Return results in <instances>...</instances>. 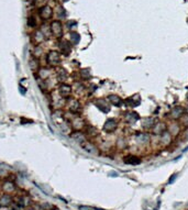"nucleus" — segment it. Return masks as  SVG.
Masks as SVG:
<instances>
[{
    "instance_id": "f257e3e1",
    "label": "nucleus",
    "mask_w": 188,
    "mask_h": 210,
    "mask_svg": "<svg viewBox=\"0 0 188 210\" xmlns=\"http://www.w3.org/2000/svg\"><path fill=\"white\" fill-rule=\"evenodd\" d=\"M45 63L51 68H55L62 64V54L57 49H50L45 54Z\"/></svg>"
},
{
    "instance_id": "f03ea898",
    "label": "nucleus",
    "mask_w": 188,
    "mask_h": 210,
    "mask_svg": "<svg viewBox=\"0 0 188 210\" xmlns=\"http://www.w3.org/2000/svg\"><path fill=\"white\" fill-rule=\"evenodd\" d=\"M50 29V33L51 36H53L56 40H61L63 39V35H64V24L61 20L58 19H54V20H51L49 24Z\"/></svg>"
},
{
    "instance_id": "7ed1b4c3",
    "label": "nucleus",
    "mask_w": 188,
    "mask_h": 210,
    "mask_svg": "<svg viewBox=\"0 0 188 210\" xmlns=\"http://www.w3.org/2000/svg\"><path fill=\"white\" fill-rule=\"evenodd\" d=\"M50 31H44L43 29L37 28L34 30V32L31 35V40L33 42V45H42L50 37Z\"/></svg>"
},
{
    "instance_id": "20e7f679",
    "label": "nucleus",
    "mask_w": 188,
    "mask_h": 210,
    "mask_svg": "<svg viewBox=\"0 0 188 210\" xmlns=\"http://www.w3.org/2000/svg\"><path fill=\"white\" fill-rule=\"evenodd\" d=\"M65 106H66L67 110L70 112H72V113H80L82 109H83V106H82L80 100L77 98V97H73V96L66 99Z\"/></svg>"
},
{
    "instance_id": "39448f33",
    "label": "nucleus",
    "mask_w": 188,
    "mask_h": 210,
    "mask_svg": "<svg viewBox=\"0 0 188 210\" xmlns=\"http://www.w3.org/2000/svg\"><path fill=\"white\" fill-rule=\"evenodd\" d=\"M56 91L60 97L67 99L73 96V86L68 83H58L56 86Z\"/></svg>"
},
{
    "instance_id": "423d86ee",
    "label": "nucleus",
    "mask_w": 188,
    "mask_h": 210,
    "mask_svg": "<svg viewBox=\"0 0 188 210\" xmlns=\"http://www.w3.org/2000/svg\"><path fill=\"white\" fill-rule=\"evenodd\" d=\"M54 9L51 7L50 5H43L39 8L37 10V14L39 17L41 18L43 21H51L53 20V17H54Z\"/></svg>"
},
{
    "instance_id": "0eeeda50",
    "label": "nucleus",
    "mask_w": 188,
    "mask_h": 210,
    "mask_svg": "<svg viewBox=\"0 0 188 210\" xmlns=\"http://www.w3.org/2000/svg\"><path fill=\"white\" fill-rule=\"evenodd\" d=\"M78 145L86 153H89V154H92V155L99 154V148H98V146L95 143H92L89 139H86V140L82 141L80 143H78Z\"/></svg>"
},
{
    "instance_id": "6e6552de",
    "label": "nucleus",
    "mask_w": 188,
    "mask_h": 210,
    "mask_svg": "<svg viewBox=\"0 0 188 210\" xmlns=\"http://www.w3.org/2000/svg\"><path fill=\"white\" fill-rule=\"evenodd\" d=\"M54 76L55 79H57L58 83H67L68 78H70V73L68 70H66L62 66H57L54 68Z\"/></svg>"
},
{
    "instance_id": "1a4fd4ad",
    "label": "nucleus",
    "mask_w": 188,
    "mask_h": 210,
    "mask_svg": "<svg viewBox=\"0 0 188 210\" xmlns=\"http://www.w3.org/2000/svg\"><path fill=\"white\" fill-rule=\"evenodd\" d=\"M58 41V52L62 54V56H68L72 53V43L67 40H64V39H61V40H57Z\"/></svg>"
},
{
    "instance_id": "9d476101",
    "label": "nucleus",
    "mask_w": 188,
    "mask_h": 210,
    "mask_svg": "<svg viewBox=\"0 0 188 210\" xmlns=\"http://www.w3.org/2000/svg\"><path fill=\"white\" fill-rule=\"evenodd\" d=\"M118 126H119L118 121L116 119H113V118H110V119L106 120L104 126H102V130L107 133H113L118 129Z\"/></svg>"
},
{
    "instance_id": "9b49d317",
    "label": "nucleus",
    "mask_w": 188,
    "mask_h": 210,
    "mask_svg": "<svg viewBox=\"0 0 188 210\" xmlns=\"http://www.w3.org/2000/svg\"><path fill=\"white\" fill-rule=\"evenodd\" d=\"M29 67H30V70H32L34 74H36L40 68L42 67L41 65V62H40V58H37V57H35V56H31L30 58H29Z\"/></svg>"
},
{
    "instance_id": "f8f14e48",
    "label": "nucleus",
    "mask_w": 188,
    "mask_h": 210,
    "mask_svg": "<svg viewBox=\"0 0 188 210\" xmlns=\"http://www.w3.org/2000/svg\"><path fill=\"white\" fill-rule=\"evenodd\" d=\"M1 190L3 191V194H12L14 193L15 190H17V186L14 185L13 182H11V181H6V182L2 183V185H1Z\"/></svg>"
},
{
    "instance_id": "ddd939ff",
    "label": "nucleus",
    "mask_w": 188,
    "mask_h": 210,
    "mask_svg": "<svg viewBox=\"0 0 188 210\" xmlns=\"http://www.w3.org/2000/svg\"><path fill=\"white\" fill-rule=\"evenodd\" d=\"M83 132L85 133V135H86V138L87 139H94V138H96L99 135V131H98L97 129L95 128V126H89V124H87L86 128L83 130Z\"/></svg>"
},
{
    "instance_id": "4468645a",
    "label": "nucleus",
    "mask_w": 188,
    "mask_h": 210,
    "mask_svg": "<svg viewBox=\"0 0 188 210\" xmlns=\"http://www.w3.org/2000/svg\"><path fill=\"white\" fill-rule=\"evenodd\" d=\"M107 100H108L112 106H116V107H121V105L123 104V100L120 98L118 95H109V96L107 97Z\"/></svg>"
},
{
    "instance_id": "2eb2a0df",
    "label": "nucleus",
    "mask_w": 188,
    "mask_h": 210,
    "mask_svg": "<svg viewBox=\"0 0 188 210\" xmlns=\"http://www.w3.org/2000/svg\"><path fill=\"white\" fill-rule=\"evenodd\" d=\"M123 161H124L125 164H130V165H136V164L141 163V160H140L138 156H134V155H128V156H125Z\"/></svg>"
},
{
    "instance_id": "dca6fc26",
    "label": "nucleus",
    "mask_w": 188,
    "mask_h": 210,
    "mask_svg": "<svg viewBox=\"0 0 188 210\" xmlns=\"http://www.w3.org/2000/svg\"><path fill=\"white\" fill-rule=\"evenodd\" d=\"M27 24H28L29 28L31 29H37L39 28V24H37V20L34 15H29L27 18Z\"/></svg>"
},
{
    "instance_id": "f3484780",
    "label": "nucleus",
    "mask_w": 188,
    "mask_h": 210,
    "mask_svg": "<svg viewBox=\"0 0 188 210\" xmlns=\"http://www.w3.org/2000/svg\"><path fill=\"white\" fill-rule=\"evenodd\" d=\"M12 203V199L9 194H2L0 196V206H9Z\"/></svg>"
},
{
    "instance_id": "a211bd4d",
    "label": "nucleus",
    "mask_w": 188,
    "mask_h": 210,
    "mask_svg": "<svg viewBox=\"0 0 188 210\" xmlns=\"http://www.w3.org/2000/svg\"><path fill=\"white\" fill-rule=\"evenodd\" d=\"M79 40H80V36L79 34L75 32V31H72L70 33V42L73 44V45H76L77 43L79 42Z\"/></svg>"
},
{
    "instance_id": "6ab92c4d",
    "label": "nucleus",
    "mask_w": 188,
    "mask_h": 210,
    "mask_svg": "<svg viewBox=\"0 0 188 210\" xmlns=\"http://www.w3.org/2000/svg\"><path fill=\"white\" fill-rule=\"evenodd\" d=\"M96 107H98L100 110L102 112H108L110 110V107L108 106L107 104V101H104V104H100V101H99V99H98L97 101H96Z\"/></svg>"
},
{
    "instance_id": "aec40b11",
    "label": "nucleus",
    "mask_w": 188,
    "mask_h": 210,
    "mask_svg": "<svg viewBox=\"0 0 188 210\" xmlns=\"http://www.w3.org/2000/svg\"><path fill=\"white\" fill-rule=\"evenodd\" d=\"M78 74H79L80 79H83V80H87L88 78L90 77V72H89V70H87V68H85V70H80Z\"/></svg>"
},
{
    "instance_id": "412c9836",
    "label": "nucleus",
    "mask_w": 188,
    "mask_h": 210,
    "mask_svg": "<svg viewBox=\"0 0 188 210\" xmlns=\"http://www.w3.org/2000/svg\"><path fill=\"white\" fill-rule=\"evenodd\" d=\"M66 15H67L66 10H65L63 7L58 8V10H57V17H58L60 19H65V18H66ZM60 19H58V20H60Z\"/></svg>"
},
{
    "instance_id": "4be33fe9",
    "label": "nucleus",
    "mask_w": 188,
    "mask_h": 210,
    "mask_svg": "<svg viewBox=\"0 0 188 210\" xmlns=\"http://www.w3.org/2000/svg\"><path fill=\"white\" fill-rule=\"evenodd\" d=\"M78 208H79V210H91L89 207H86V206H79Z\"/></svg>"
},
{
    "instance_id": "5701e85b",
    "label": "nucleus",
    "mask_w": 188,
    "mask_h": 210,
    "mask_svg": "<svg viewBox=\"0 0 188 210\" xmlns=\"http://www.w3.org/2000/svg\"><path fill=\"white\" fill-rule=\"evenodd\" d=\"M63 1H68V0H63Z\"/></svg>"
}]
</instances>
